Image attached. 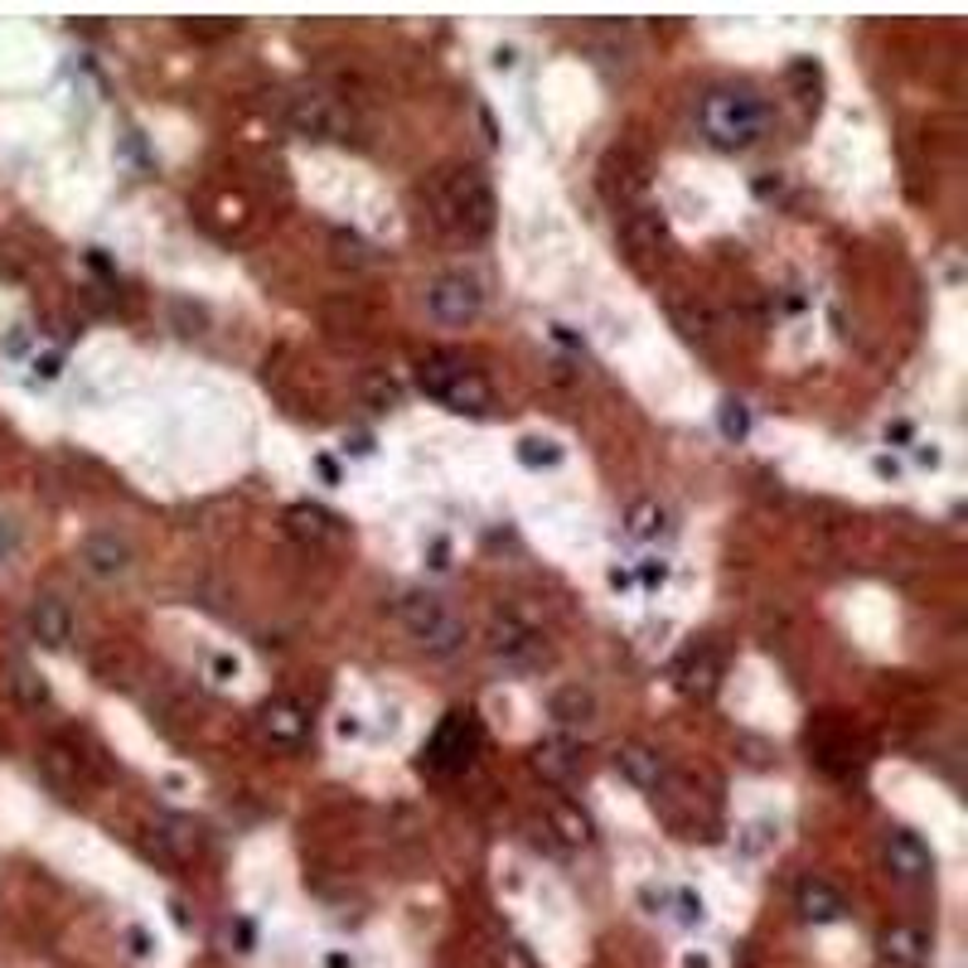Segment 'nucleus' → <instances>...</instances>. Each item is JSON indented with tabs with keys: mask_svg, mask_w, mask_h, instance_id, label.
Here are the masks:
<instances>
[{
	"mask_svg": "<svg viewBox=\"0 0 968 968\" xmlns=\"http://www.w3.org/2000/svg\"><path fill=\"white\" fill-rule=\"evenodd\" d=\"M257 731L272 746H281V751H301L311 741V713H305L296 697H267L257 707Z\"/></svg>",
	"mask_w": 968,
	"mask_h": 968,
	"instance_id": "nucleus-9",
	"label": "nucleus"
},
{
	"mask_svg": "<svg viewBox=\"0 0 968 968\" xmlns=\"http://www.w3.org/2000/svg\"><path fill=\"white\" fill-rule=\"evenodd\" d=\"M630 581H634V577H630V572H620V567H616V572H610V586H616V591H624V586H630Z\"/></svg>",
	"mask_w": 968,
	"mask_h": 968,
	"instance_id": "nucleus-40",
	"label": "nucleus"
},
{
	"mask_svg": "<svg viewBox=\"0 0 968 968\" xmlns=\"http://www.w3.org/2000/svg\"><path fill=\"white\" fill-rule=\"evenodd\" d=\"M329 248H335V262H339V267H354V272L373 262L369 242H363L359 232H349V228H335V232H329Z\"/></svg>",
	"mask_w": 968,
	"mask_h": 968,
	"instance_id": "nucleus-26",
	"label": "nucleus"
},
{
	"mask_svg": "<svg viewBox=\"0 0 968 968\" xmlns=\"http://www.w3.org/2000/svg\"><path fill=\"white\" fill-rule=\"evenodd\" d=\"M664 581H668V562H644V567H640V586H644V591H659Z\"/></svg>",
	"mask_w": 968,
	"mask_h": 968,
	"instance_id": "nucleus-32",
	"label": "nucleus"
},
{
	"mask_svg": "<svg viewBox=\"0 0 968 968\" xmlns=\"http://www.w3.org/2000/svg\"><path fill=\"white\" fill-rule=\"evenodd\" d=\"M426 311L436 315L441 325H475L485 315V281L475 272H441L432 286H426Z\"/></svg>",
	"mask_w": 968,
	"mask_h": 968,
	"instance_id": "nucleus-5",
	"label": "nucleus"
},
{
	"mask_svg": "<svg viewBox=\"0 0 968 968\" xmlns=\"http://www.w3.org/2000/svg\"><path fill=\"white\" fill-rule=\"evenodd\" d=\"M717 683H721V664H717V654L713 649H693L688 659H683V668H678V688L688 693V697H713L717 693Z\"/></svg>",
	"mask_w": 968,
	"mask_h": 968,
	"instance_id": "nucleus-20",
	"label": "nucleus"
},
{
	"mask_svg": "<svg viewBox=\"0 0 968 968\" xmlns=\"http://www.w3.org/2000/svg\"><path fill=\"white\" fill-rule=\"evenodd\" d=\"M325 968H354V964L345 959V954H329V959H325Z\"/></svg>",
	"mask_w": 968,
	"mask_h": 968,
	"instance_id": "nucleus-41",
	"label": "nucleus"
},
{
	"mask_svg": "<svg viewBox=\"0 0 968 968\" xmlns=\"http://www.w3.org/2000/svg\"><path fill=\"white\" fill-rule=\"evenodd\" d=\"M281 117H286V127L296 131V137H305V141H339V137H345V112H339V102L329 93H320V88L286 93Z\"/></svg>",
	"mask_w": 968,
	"mask_h": 968,
	"instance_id": "nucleus-6",
	"label": "nucleus"
},
{
	"mask_svg": "<svg viewBox=\"0 0 968 968\" xmlns=\"http://www.w3.org/2000/svg\"><path fill=\"white\" fill-rule=\"evenodd\" d=\"M533 770H537V780H547V784H567L581 770V751L562 737H547L533 746Z\"/></svg>",
	"mask_w": 968,
	"mask_h": 968,
	"instance_id": "nucleus-18",
	"label": "nucleus"
},
{
	"mask_svg": "<svg viewBox=\"0 0 968 968\" xmlns=\"http://www.w3.org/2000/svg\"><path fill=\"white\" fill-rule=\"evenodd\" d=\"M620 238L630 242L634 252H659V242H664V218L654 214V208H630V214L620 218Z\"/></svg>",
	"mask_w": 968,
	"mask_h": 968,
	"instance_id": "nucleus-22",
	"label": "nucleus"
},
{
	"mask_svg": "<svg viewBox=\"0 0 968 968\" xmlns=\"http://www.w3.org/2000/svg\"><path fill=\"white\" fill-rule=\"evenodd\" d=\"M208 673H214V683H232V678H238V659H232V654H214Z\"/></svg>",
	"mask_w": 968,
	"mask_h": 968,
	"instance_id": "nucleus-33",
	"label": "nucleus"
},
{
	"mask_svg": "<svg viewBox=\"0 0 968 968\" xmlns=\"http://www.w3.org/2000/svg\"><path fill=\"white\" fill-rule=\"evenodd\" d=\"M683 968H713V964H707L703 954H688V959H683Z\"/></svg>",
	"mask_w": 968,
	"mask_h": 968,
	"instance_id": "nucleus-42",
	"label": "nucleus"
},
{
	"mask_svg": "<svg viewBox=\"0 0 968 968\" xmlns=\"http://www.w3.org/2000/svg\"><path fill=\"white\" fill-rule=\"evenodd\" d=\"M887 441H911V426H905V422H896V426H887Z\"/></svg>",
	"mask_w": 968,
	"mask_h": 968,
	"instance_id": "nucleus-38",
	"label": "nucleus"
},
{
	"mask_svg": "<svg viewBox=\"0 0 968 968\" xmlns=\"http://www.w3.org/2000/svg\"><path fill=\"white\" fill-rule=\"evenodd\" d=\"M78 562H83V572H88V577L117 581V577H127V572L137 567V547H131L121 533L102 529V533H88L78 543Z\"/></svg>",
	"mask_w": 968,
	"mask_h": 968,
	"instance_id": "nucleus-10",
	"label": "nucleus"
},
{
	"mask_svg": "<svg viewBox=\"0 0 968 968\" xmlns=\"http://www.w3.org/2000/svg\"><path fill=\"white\" fill-rule=\"evenodd\" d=\"M794 911H800V921H808V925H833L848 915V901H842V891L833 887V881L804 877L800 887H794Z\"/></svg>",
	"mask_w": 968,
	"mask_h": 968,
	"instance_id": "nucleus-13",
	"label": "nucleus"
},
{
	"mask_svg": "<svg viewBox=\"0 0 968 968\" xmlns=\"http://www.w3.org/2000/svg\"><path fill=\"white\" fill-rule=\"evenodd\" d=\"M664 533H668V504H659L654 494L630 499V509H624V537L630 543H659Z\"/></svg>",
	"mask_w": 968,
	"mask_h": 968,
	"instance_id": "nucleus-19",
	"label": "nucleus"
},
{
	"mask_svg": "<svg viewBox=\"0 0 968 968\" xmlns=\"http://www.w3.org/2000/svg\"><path fill=\"white\" fill-rule=\"evenodd\" d=\"M881 867L896 881H905V887H925V881L935 877V852H929V842L921 833L887 828L881 833Z\"/></svg>",
	"mask_w": 968,
	"mask_h": 968,
	"instance_id": "nucleus-7",
	"label": "nucleus"
},
{
	"mask_svg": "<svg viewBox=\"0 0 968 968\" xmlns=\"http://www.w3.org/2000/svg\"><path fill=\"white\" fill-rule=\"evenodd\" d=\"M489 654L504 659V664H513V668H537L547 659V640L533 630L529 620L499 610V616L489 620Z\"/></svg>",
	"mask_w": 968,
	"mask_h": 968,
	"instance_id": "nucleus-8",
	"label": "nucleus"
},
{
	"mask_svg": "<svg viewBox=\"0 0 968 968\" xmlns=\"http://www.w3.org/2000/svg\"><path fill=\"white\" fill-rule=\"evenodd\" d=\"M616 770H620V780H630L634 790H644V794H654L659 784H664V755H659L649 741H620L616 746Z\"/></svg>",
	"mask_w": 968,
	"mask_h": 968,
	"instance_id": "nucleus-15",
	"label": "nucleus"
},
{
	"mask_svg": "<svg viewBox=\"0 0 968 968\" xmlns=\"http://www.w3.org/2000/svg\"><path fill=\"white\" fill-rule=\"evenodd\" d=\"M600 713L596 693L581 688V683H562V688H553V697H547V717L557 721V727H591Z\"/></svg>",
	"mask_w": 968,
	"mask_h": 968,
	"instance_id": "nucleus-17",
	"label": "nucleus"
},
{
	"mask_svg": "<svg viewBox=\"0 0 968 968\" xmlns=\"http://www.w3.org/2000/svg\"><path fill=\"white\" fill-rule=\"evenodd\" d=\"M543 824L562 848H586V842L596 838L591 814H586L577 800H562V794H543Z\"/></svg>",
	"mask_w": 968,
	"mask_h": 968,
	"instance_id": "nucleus-11",
	"label": "nucleus"
},
{
	"mask_svg": "<svg viewBox=\"0 0 968 968\" xmlns=\"http://www.w3.org/2000/svg\"><path fill=\"white\" fill-rule=\"evenodd\" d=\"M717 426H721V436L727 441H746L751 436V407H746L741 398H727L721 402V412H717Z\"/></svg>",
	"mask_w": 968,
	"mask_h": 968,
	"instance_id": "nucleus-29",
	"label": "nucleus"
},
{
	"mask_svg": "<svg viewBox=\"0 0 968 968\" xmlns=\"http://www.w3.org/2000/svg\"><path fill=\"white\" fill-rule=\"evenodd\" d=\"M416 388H422L432 402H441V407H450V412L480 416V412L494 407V392H489V383L450 349H432V354H422V359H416Z\"/></svg>",
	"mask_w": 968,
	"mask_h": 968,
	"instance_id": "nucleus-3",
	"label": "nucleus"
},
{
	"mask_svg": "<svg viewBox=\"0 0 968 968\" xmlns=\"http://www.w3.org/2000/svg\"><path fill=\"white\" fill-rule=\"evenodd\" d=\"M30 634H34V644H44V649H68L73 644V610H68V600H58V596H40L30 606Z\"/></svg>",
	"mask_w": 968,
	"mask_h": 968,
	"instance_id": "nucleus-16",
	"label": "nucleus"
},
{
	"mask_svg": "<svg viewBox=\"0 0 968 968\" xmlns=\"http://www.w3.org/2000/svg\"><path fill=\"white\" fill-rule=\"evenodd\" d=\"M432 567H436V572H446V567H450V562H446V543H441V537L432 543Z\"/></svg>",
	"mask_w": 968,
	"mask_h": 968,
	"instance_id": "nucleus-36",
	"label": "nucleus"
},
{
	"mask_svg": "<svg viewBox=\"0 0 968 968\" xmlns=\"http://www.w3.org/2000/svg\"><path fill=\"white\" fill-rule=\"evenodd\" d=\"M315 470H320L329 485H339V470H335V460H329V456H320V460H315Z\"/></svg>",
	"mask_w": 968,
	"mask_h": 968,
	"instance_id": "nucleus-35",
	"label": "nucleus"
},
{
	"mask_svg": "<svg viewBox=\"0 0 968 968\" xmlns=\"http://www.w3.org/2000/svg\"><path fill=\"white\" fill-rule=\"evenodd\" d=\"M432 755L441 765H460V755H470V727H465V717L456 713L446 721V727L436 731V746H432Z\"/></svg>",
	"mask_w": 968,
	"mask_h": 968,
	"instance_id": "nucleus-25",
	"label": "nucleus"
},
{
	"mask_svg": "<svg viewBox=\"0 0 968 968\" xmlns=\"http://www.w3.org/2000/svg\"><path fill=\"white\" fill-rule=\"evenodd\" d=\"M519 460L529 470H543V465H562V446L557 441H543V436H523L519 441Z\"/></svg>",
	"mask_w": 968,
	"mask_h": 968,
	"instance_id": "nucleus-30",
	"label": "nucleus"
},
{
	"mask_svg": "<svg viewBox=\"0 0 968 968\" xmlns=\"http://www.w3.org/2000/svg\"><path fill=\"white\" fill-rule=\"evenodd\" d=\"M127 939H131V949H137V954H151V939H145V935H141V929H131V935H127Z\"/></svg>",
	"mask_w": 968,
	"mask_h": 968,
	"instance_id": "nucleus-37",
	"label": "nucleus"
},
{
	"mask_svg": "<svg viewBox=\"0 0 968 968\" xmlns=\"http://www.w3.org/2000/svg\"><path fill=\"white\" fill-rule=\"evenodd\" d=\"M668 315H673V325L683 329L688 339H713V320H707V311L703 305H693V301H668Z\"/></svg>",
	"mask_w": 968,
	"mask_h": 968,
	"instance_id": "nucleus-27",
	"label": "nucleus"
},
{
	"mask_svg": "<svg viewBox=\"0 0 968 968\" xmlns=\"http://www.w3.org/2000/svg\"><path fill=\"white\" fill-rule=\"evenodd\" d=\"M58 369H64V359H58V354H44V359H34V373H40V378H58Z\"/></svg>",
	"mask_w": 968,
	"mask_h": 968,
	"instance_id": "nucleus-34",
	"label": "nucleus"
},
{
	"mask_svg": "<svg viewBox=\"0 0 968 968\" xmlns=\"http://www.w3.org/2000/svg\"><path fill=\"white\" fill-rule=\"evenodd\" d=\"M10 683H15V697L24 707H44L48 703V683L34 668H15V678H10Z\"/></svg>",
	"mask_w": 968,
	"mask_h": 968,
	"instance_id": "nucleus-31",
	"label": "nucleus"
},
{
	"mask_svg": "<svg viewBox=\"0 0 968 968\" xmlns=\"http://www.w3.org/2000/svg\"><path fill=\"white\" fill-rule=\"evenodd\" d=\"M398 620L407 624V634L432 659H450V654H460L465 649V620L436 591H402Z\"/></svg>",
	"mask_w": 968,
	"mask_h": 968,
	"instance_id": "nucleus-4",
	"label": "nucleus"
},
{
	"mask_svg": "<svg viewBox=\"0 0 968 968\" xmlns=\"http://www.w3.org/2000/svg\"><path fill=\"white\" fill-rule=\"evenodd\" d=\"M155 848H161L165 857H194L204 848V833H199V824H194V818H161V824H155Z\"/></svg>",
	"mask_w": 968,
	"mask_h": 968,
	"instance_id": "nucleus-21",
	"label": "nucleus"
},
{
	"mask_svg": "<svg viewBox=\"0 0 968 968\" xmlns=\"http://www.w3.org/2000/svg\"><path fill=\"white\" fill-rule=\"evenodd\" d=\"M426 194V214L441 232L465 242H480L489 228H494V189L475 165H456V170H441L432 175Z\"/></svg>",
	"mask_w": 968,
	"mask_h": 968,
	"instance_id": "nucleus-1",
	"label": "nucleus"
},
{
	"mask_svg": "<svg viewBox=\"0 0 968 968\" xmlns=\"http://www.w3.org/2000/svg\"><path fill=\"white\" fill-rule=\"evenodd\" d=\"M40 761H44V775L54 784H64V790H78V784H83V755L73 751L68 741H48Z\"/></svg>",
	"mask_w": 968,
	"mask_h": 968,
	"instance_id": "nucleus-23",
	"label": "nucleus"
},
{
	"mask_svg": "<svg viewBox=\"0 0 968 968\" xmlns=\"http://www.w3.org/2000/svg\"><path fill=\"white\" fill-rule=\"evenodd\" d=\"M737 755H741V765H751V770H770L780 751H775V741L755 737V731H741V737H737Z\"/></svg>",
	"mask_w": 968,
	"mask_h": 968,
	"instance_id": "nucleus-28",
	"label": "nucleus"
},
{
	"mask_svg": "<svg viewBox=\"0 0 968 968\" xmlns=\"http://www.w3.org/2000/svg\"><path fill=\"white\" fill-rule=\"evenodd\" d=\"M877 954H881V964H891V968H925L929 964V935L921 925L896 921L877 935Z\"/></svg>",
	"mask_w": 968,
	"mask_h": 968,
	"instance_id": "nucleus-12",
	"label": "nucleus"
},
{
	"mask_svg": "<svg viewBox=\"0 0 968 968\" xmlns=\"http://www.w3.org/2000/svg\"><path fill=\"white\" fill-rule=\"evenodd\" d=\"M765 127H770V107L755 88H737L731 83V88L703 93V102H697V131L717 151H731V155L751 151L765 137Z\"/></svg>",
	"mask_w": 968,
	"mask_h": 968,
	"instance_id": "nucleus-2",
	"label": "nucleus"
},
{
	"mask_svg": "<svg viewBox=\"0 0 968 968\" xmlns=\"http://www.w3.org/2000/svg\"><path fill=\"white\" fill-rule=\"evenodd\" d=\"M359 398H363V407H373V412H392V407H402V383L388 369H369L359 378Z\"/></svg>",
	"mask_w": 968,
	"mask_h": 968,
	"instance_id": "nucleus-24",
	"label": "nucleus"
},
{
	"mask_svg": "<svg viewBox=\"0 0 968 968\" xmlns=\"http://www.w3.org/2000/svg\"><path fill=\"white\" fill-rule=\"evenodd\" d=\"M877 475H891V480H896V475H901V465H896V460H887V456H881V460H877Z\"/></svg>",
	"mask_w": 968,
	"mask_h": 968,
	"instance_id": "nucleus-39",
	"label": "nucleus"
},
{
	"mask_svg": "<svg viewBox=\"0 0 968 968\" xmlns=\"http://www.w3.org/2000/svg\"><path fill=\"white\" fill-rule=\"evenodd\" d=\"M286 533L305 547H335L339 537H345V523L320 504H291L286 509Z\"/></svg>",
	"mask_w": 968,
	"mask_h": 968,
	"instance_id": "nucleus-14",
	"label": "nucleus"
}]
</instances>
